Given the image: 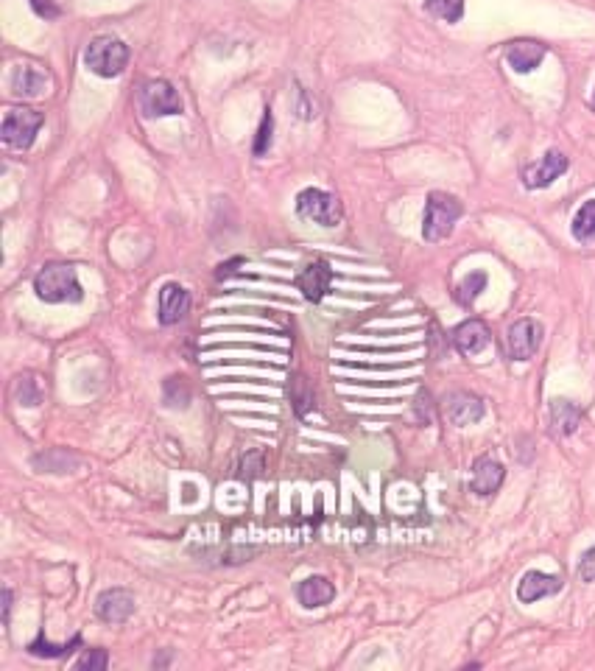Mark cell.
I'll return each instance as SVG.
<instances>
[{
	"label": "cell",
	"instance_id": "7402d4cb",
	"mask_svg": "<svg viewBox=\"0 0 595 671\" xmlns=\"http://www.w3.org/2000/svg\"><path fill=\"white\" fill-rule=\"evenodd\" d=\"M428 12L445 23H459L464 17V0H425Z\"/></svg>",
	"mask_w": 595,
	"mask_h": 671
},
{
	"label": "cell",
	"instance_id": "f546056e",
	"mask_svg": "<svg viewBox=\"0 0 595 671\" xmlns=\"http://www.w3.org/2000/svg\"><path fill=\"white\" fill-rule=\"evenodd\" d=\"M590 104H593V110H595V90H593V98H590Z\"/></svg>",
	"mask_w": 595,
	"mask_h": 671
},
{
	"label": "cell",
	"instance_id": "7c38bea8",
	"mask_svg": "<svg viewBox=\"0 0 595 671\" xmlns=\"http://www.w3.org/2000/svg\"><path fill=\"white\" fill-rule=\"evenodd\" d=\"M489 342H492V336H489V328L481 319H467L453 330V347L459 350L461 356H478V353L487 350Z\"/></svg>",
	"mask_w": 595,
	"mask_h": 671
},
{
	"label": "cell",
	"instance_id": "8992f818",
	"mask_svg": "<svg viewBox=\"0 0 595 671\" xmlns=\"http://www.w3.org/2000/svg\"><path fill=\"white\" fill-rule=\"evenodd\" d=\"M140 110L149 118H165V115H179L182 112V98L174 90V84L165 79H151L140 90Z\"/></svg>",
	"mask_w": 595,
	"mask_h": 671
},
{
	"label": "cell",
	"instance_id": "ba28073f",
	"mask_svg": "<svg viewBox=\"0 0 595 671\" xmlns=\"http://www.w3.org/2000/svg\"><path fill=\"white\" fill-rule=\"evenodd\" d=\"M568 157L562 154V151L551 149L545 157H542L540 163H531L523 168V185H526L528 191H540V188H548L551 182L562 177L565 171H568Z\"/></svg>",
	"mask_w": 595,
	"mask_h": 671
},
{
	"label": "cell",
	"instance_id": "e0dca14e",
	"mask_svg": "<svg viewBox=\"0 0 595 671\" xmlns=\"http://www.w3.org/2000/svg\"><path fill=\"white\" fill-rule=\"evenodd\" d=\"M297 599L302 607H325L336 599V588H333V582H327L325 576H308L305 582H299L297 588Z\"/></svg>",
	"mask_w": 595,
	"mask_h": 671
},
{
	"label": "cell",
	"instance_id": "cb8c5ba5",
	"mask_svg": "<svg viewBox=\"0 0 595 671\" xmlns=\"http://www.w3.org/2000/svg\"><path fill=\"white\" fill-rule=\"evenodd\" d=\"M271 110L263 112V121H260V129H257V140H255V157H263L271 146Z\"/></svg>",
	"mask_w": 595,
	"mask_h": 671
},
{
	"label": "cell",
	"instance_id": "83f0119b",
	"mask_svg": "<svg viewBox=\"0 0 595 671\" xmlns=\"http://www.w3.org/2000/svg\"><path fill=\"white\" fill-rule=\"evenodd\" d=\"M579 579L582 582H595V546L587 548L579 560Z\"/></svg>",
	"mask_w": 595,
	"mask_h": 671
},
{
	"label": "cell",
	"instance_id": "d4e9b609",
	"mask_svg": "<svg viewBox=\"0 0 595 671\" xmlns=\"http://www.w3.org/2000/svg\"><path fill=\"white\" fill-rule=\"evenodd\" d=\"M109 663V655L104 649H87L82 658H79V669H90V671H104Z\"/></svg>",
	"mask_w": 595,
	"mask_h": 671
},
{
	"label": "cell",
	"instance_id": "f1b7e54d",
	"mask_svg": "<svg viewBox=\"0 0 595 671\" xmlns=\"http://www.w3.org/2000/svg\"><path fill=\"white\" fill-rule=\"evenodd\" d=\"M9 613H12V590H3V621L9 624Z\"/></svg>",
	"mask_w": 595,
	"mask_h": 671
},
{
	"label": "cell",
	"instance_id": "4316f807",
	"mask_svg": "<svg viewBox=\"0 0 595 671\" xmlns=\"http://www.w3.org/2000/svg\"><path fill=\"white\" fill-rule=\"evenodd\" d=\"M28 3H31L34 14L42 17V20H56L62 14V6L56 0H28Z\"/></svg>",
	"mask_w": 595,
	"mask_h": 671
},
{
	"label": "cell",
	"instance_id": "5b68a950",
	"mask_svg": "<svg viewBox=\"0 0 595 671\" xmlns=\"http://www.w3.org/2000/svg\"><path fill=\"white\" fill-rule=\"evenodd\" d=\"M45 124V118H42V112L31 110V107H14V110L6 112V118H3V140L12 146V149L23 151L28 149L31 143H34V137Z\"/></svg>",
	"mask_w": 595,
	"mask_h": 671
},
{
	"label": "cell",
	"instance_id": "5bb4252c",
	"mask_svg": "<svg viewBox=\"0 0 595 671\" xmlns=\"http://www.w3.org/2000/svg\"><path fill=\"white\" fill-rule=\"evenodd\" d=\"M562 590V579L551 574H542V571H528L520 585H517V599L523 604H534L545 599V596H554Z\"/></svg>",
	"mask_w": 595,
	"mask_h": 671
},
{
	"label": "cell",
	"instance_id": "52a82bcc",
	"mask_svg": "<svg viewBox=\"0 0 595 671\" xmlns=\"http://www.w3.org/2000/svg\"><path fill=\"white\" fill-rule=\"evenodd\" d=\"M542 344V325L537 319H517L512 328L506 330V342L503 350L512 361H528L540 350Z\"/></svg>",
	"mask_w": 595,
	"mask_h": 671
},
{
	"label": "cell",
	"instance_id": "603a6c76",
	"mask_svg": "<svg viewBox=\"0 0 595 671\" xmlns=\"http://www.w3.org/2000/svg\"><path fill=\"white\" fill-rule=\"evenodd\" d=\"M79 644H82V638H79V635H76L70 644H62V646L48 644V638H42L40 635L34 644L28 646V652H31V655H37V658H65V655H70V652H73Z\"/></svg>",
	"mask_w": 595,
	"mask_h": 671
},
{
	"label": "cell",
	"instance_id": "ffe728a7",
	"mask_svg": "<svg viewBox=\"0 0 595 671\" xmlns=\"http://www.w3.org/2000/svg\"><path fill=\"white\" fill-rule=\"evenodd\" d=\"M570 230H573V238L582 241V244L595 241V199H590V202H584V205L579 207V213L573 216Z\"/></svg>",
	"mask_w": 595,
	"mask_h": 671
},
{
	"label": "cell",
	"instance_id": "4fadbf2b",
	"mask_svg": "<svg viewBox=\"0 0 595 671\" xmlns=\"http://www.w3.org/2000/svg\"><path fill=\"white\" fill-rule=\"evenodd\" d=\"M190 311V294L188 288L179 283H165L160 288V302H157V316L163 325H176L179 319H185Z\"/></svg>",
	"mask_w": 595,
	"mask_h": 671
},
{
	"label": "cell",
	"instance_id": "3957f363",
	"mask_svg": "<svg viewBox=\"0 0 595 671\" xmlns=\"http://www.w3.org/2000/svg\"><path fill=\"white\" fill-rule=\"evenodd\" d=\"M84 65L101 79H115L129 65V48L118 37H95L84 51Z\"/></svg>",
	"mask_w": 595,
	"mask_h": 671
},
{
	"label": "cell",
	"instance_id": "44dd1931",
	"mask_svg": "<svg viewBox=\"0 0 595 671\" xmlns=\"http://www.w3.org/2000/svg\"><path fill=\"white\" fill-rule=\"evenodd\" d=\"M489 277L487 272H470L464 280H461L459 286H456V300L464 305V308H470L478 297H481V291L487 288Z\"/></svg>",
	"mask_w": 595,
	"mask_h": 671
},
{
	"label": "cell",
	"instance_id": "ac0fdd59",
	"mask_svg": "<svg viewBox=\"0 0 595 671\" xmlns=\"http://www.w3.org/2000/svg\"><path fill=\"white\" fill-rule=\"evenodd\" d=\"M582 423V409L570 400L556 398L551 403V428H554L556 437H570Z\"/></svg>",
	"mask_w": 595,
	"mask_h": 671
},
{
	"label": "cell",
	"instance_id": "9c48e42d",
	"mask_svg": "<svg viewBox=\"0 0 595 671\" xmlns=\"http://www.w3.org/2000/svg\"><path fill=\"white\" fill-rule=\"evenodd\" d=\"M95 613L107 624H123L135 613V596L123 588H109L95 599Z\"/></svg>",
	"mask_w": 595,
	"mask_h": 671
},
{
	"label": "cell",
	"instance_id": "484cf974",
	"mask_svg": "<svg viewBox=\"0 0 595 671\" xmlns=\"http://www.w3.org/2000/svg\"><path fill=\"white\" fill-rule=\"evenodd\" d=\"M17 386H20V400H23V406H40L42 392H40V386H37V381H34L31 375L20 378V381H17Z\"/></svg>",
	"mask_w": 595,
	"mask_h": 671
},
{
	"label": "cell",
	"instance_id": "30bf717a",
	"mask_svg": "<svg viewBox=\"0 0 595 671\" xmlns=\"http://www.w3.org/2000/svg\"><path fill=\"white\" fill-rule=\"evenodd\" d=\"M294 283H297L299 291L305 294V300L322 302L327 291H330V283H333V269H330V263L319 258V261L308 263V266L297 274Z\"/></svg>",
	"mask_w": 595,
	"mask_h": 671
},
{
	"label": "cell",
	"instance_id": "d6986e66",
	"mask_svg": "<svg viewBox=\"0 0 595 671\" xmlns=\"http://www.w3.org/2000/svg\"><path fill=\"white\" fill-rule=\"evenodd\" d=\"M48 87V76L37 70L34 65H20L12 73V90L17 96H40L42 90Z\"/></svg>",
	"mask_w": 595,
	"mask_h": 671
},
{
	"label": "cell",
	"instance_id": "6da1fadb",
	"mask_svg": "<svg viewBox=\"0 0 595 671\" xmlns=\"http://www.w3.org/2000/svg\"><path fill=\"white\" fill-rule=\"evenodd\" d=\"M34 291L42 302H51V305H59V302H82L84 291L79 277H76V269L73 266H62V263H51L45 266L37 277H34Z\"/></svg>",
	"mask_w": 595,
	"mask_h": 671
},
{
	"label": "cell",
	"instance_id": "9a60e30c",
	"mask_svg": "<svg viewBox=\"0 0 595 671\" xmlns=\"http://www.w3.org/2000/svg\"><path fill=\"white\" fill-rule=\"evenodd\" d=\"M503 479H506V470L498 459H492V456H481V459H475L473 465V481H470V487H473L475 495H492L501 490Z\"/></svg>",
	"mask_w": 595,
	"mask_h": 671
},
{
	"label": "cell",
	"instance_id": "7a4b0ae2",
	"mask_svg": "<svg viewBox=\"0 0 595 671\" xmlns=\"http://www.w3.org/2000/svg\"><path fill=\"white\" fill-rule=\"evenodd\" d=\"M461 213H464V207H461L456 196L433 191L428 196V202H425V219H422V235H425V241H431V244L445 241L447 235L453 233V227L461 219Z\"/></svg>",
	"mask_w": 595,
	"mask_h": 671
},
{
	"label": "cell",
	"instance_id": "2e32d148",
	"mask_svg": "<svg viewBox=\"0 0 595 671\" xmlns=\"http://www.w3.org/2000/svg\"><path fill=\"white\" fill-rule=\"evenodd\" d=\"M545 59V45L534 40H517L506 48V62L514 73H531L537 70Z\"/></svg>",
	"mask_w": 595,
	"mask_h": 671
},
{
	"label": "cell",
	"instance_id": "277c9868",
	"mask_svg": "<svg viewBox=\"0 0 595 671\" xmlns=\"http://www.w3.org/2000/svg\"><path fill=\"white\" fill-rule=\"evenodd\" d=\"M297 213L305 221H313L319 227H336L341 221V202L333 193L319 188H305L297 196Z\"/></svg>",
	"mask_w": 595,
	"mask_h": 671
},
{
	"label": "cell",
	"instance_id": "8fae6325",
	"mask_svg": "<svg viewBox=\"0 0 595 671\" xmlns=\"http://www.w3.org/2000/svg\"><path fill=\"white\" fill-rule=\"evenodd\" d=\"M484 400L478 398V395H470V392H453V395H447L445 400V414L447 420L453 425H473L478 423L481 417H484Z\"/></svg>",
	"mask_w": 595,
	"mask_h": 671
}]
</instances>
